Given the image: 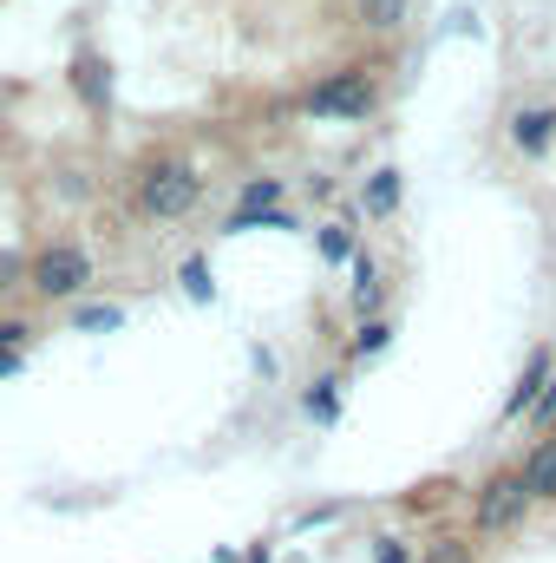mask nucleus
<instances>
[{
  "instance_id": "18",
  "label": "nucleus",
  "mask_w": 556,
  "mask_h": 563,
  "mask_svg": "<svg viewBox=\"0 0 556 563\" xmlns=\"http://www.w3.org/2000/svg\"><path fill=\"white\" fill-rule=\"evenodd\" d=\"M184 288H190V295H197V301H210V295H216V282H210V269H203V263H197V256H190V263H184Z\"/></svg>"
},
{
  "instance_id": "6",
  "label": "nucleus",
  "mask_w": 556,
  "mask_h": 563,
  "mask_svg": "<svg viewBox=\"0 0 556 563\" xmlns=\"http://www.w3.org/2000/svg\"><path fill=\"white\" fill-rule=\"evenodd\" d=\"M511 144H518L524 157H544L556 144V106H524V112L511 119Z\"/></svg>"
},
{
  "instance_id": "19",
  "label": "nucleus",
  "mask_w": 556,
  "mask_h": 563,
  "mask_svg": "<svg viewBox=\"0 0 556 563\" xmlns=\"http://www.w3.org/2000/svg\"><path fill=\"white\" fill-rule=\"evenodd\" d=\"M419 563H471V551H465L458 538H438V544H432V551H425Z\"/></svg>"
},
{
  "instance_id": "23",
  "label": "nucleus",
  "mask_w": 556,
  "mask_h": 563,
  "mask_svg": "<svg viewBox=\"0 0 556 563\" xmlns=\"http://www.w3.org/2000/svg\"><path fill=\"white\" fill-rule=\"evenodd\" d=\"M20 367H26V354H0V380H7V374H20Z\"/></svg>"
},
{
  "instance_id": "8",
  "label": "nucleus",
  "mask_w": 556,
  "mask_h": 563,
  "mask_svg": "<svg viewBox=\"0 0 556 563\" xmlns=\"http://www.w3.org/2000/svg\"><path fill=\"white\" fill-rule=\"evenodd\" d=\"M73 86L86 92V106H92V112H105V106H112V73H105V59H99V53H79V59H73Z\"/></svg>"
},
{
  "instance_id": "9",
  "label": "nucleus",
  "mask_w": 556,
  "mask_h": 563,
  "mask_svg": "<svg viewBox=\"0 0 556 563\" xmlns=\"http://www.w3.org/2000/svg\"><path fill=\"white\" fill-rule=\"evenodd\" d=\"M354 20L367 33H400L413 20V0H354Z\"/></svg>"
},
{
  "instance_id": "17",
  "label": "nucleus",
  "mask_w": 556,
  "mask_h": 563,
  "mask_svg": "<svg viewBox=\"0 0 556 563\" xmlns=\"http://www.w3.org/2000/svg\"><path fill=\"white\" fill-rule=\"evenodd\" d=\"M33 341V321H0V354H26Z\"/></svg>"
},
{
  "instance_id": "13",
  "label": "nucleus",
  "mask_w": 556,
  "mask_h": 563,
  "mask_svg": "<svg viewBox=\"0 0 556 563\" xmlns=\"http://www.w3.org/2000/svg\"><path fill=\"white\" fill-rule=\"evenodd\" d=\"M281 190H288L281 177H249V184H243V210H276Z\"/></svg>"
},
{
  "instance_id": "7",
  "label": "nucleus",
  "mask_w": 556,
  "mask_h": 563,
  "mask_svg": "<svg viewBox=\"0 0 556 563\" xmlns=\"http://www.w3.org/2000/svg\"><path fill=\"white\" fill-rule=\"evenodd\" d=\"M524 485H531L537 505H556V432H544V439L531 445V459H524Z\"/></svg>"
},
{
  "instance_id": "11",
  "label": "nucleus",
  "mask_w": 556,
  "mask_h": 563,
  "mask_svg": "<svg viewBox=\"0 0 556 563\" xmlns=\"http://www.w3.org/2000/svg\"><path fill=\"white\" fill-rule=\"evenodd\" d=\"M301 407H308V420L334 426V420H341V380H334V374H321V380L308 387V400H301Z\"/></svg>"
},
{
  "instance_id": "15",
  "label": "nucleus",
  "mask_w": 556,
  "mask_h": 563,
  "mask_svg": "<svg viewBox=\"0 0 556 563\" xmlns=\"http://www.w3.org/2000/svg\"><path fill=\"white\" fill-rule=\"evenodd\" d=\"M374 563H419V558H413V544H407V538L380 531V538H374Z\"/></svg>"
},
{
  "instance_id": "1",
  "label": "nucleus",
  "mask_w": 556,
  "mask_h": 563,
  "mask_svg": "<svg viewBox=\"0 0 556 563\" xmlns=\"http://www.w3.org/2000/svg\"><path fill=\"white\" fill-rule=\"evenodd\" d=\"M203 170L190 164V157H177V151H151L138 170H132V203H138V217L151 223H184L197 203H203Z\"/></svg>"
},
{
  "instance_id": "3",
  "label": "nucleus",
  "mask_w": 556,
  "mask_h": 563,
  "mask_svg": "<svg viewBox=\"0 0 556 563\" xmlns=\"http://www.w3.org/2000/svg\"><path fill=\"white\" fill-rule=\"evenodd\" d=\"M26 288H33V301H46V308L79 301V295L92 288V256H86L79 243H46V250H33V263H26Z\"/></svg>"
},
{
  "instance_id": "2",
  "label": "nucleus",
  "mask_w": 556,
  "mask_h": 563,
  "mask_svg": "<svg viewBox=\"0 0 556 563\" xmlns=\"http://www.w3.org/2000/svg\"><path fill=\"white\" fill-rule=\"evenodd\" d=\"M374 106H380V66L374 59H354L341 73H321L301 92V112L308 119H367Z\"/></svg>"
},
{
  "instance_id": "10",
  "label": "nucleus",
  "mask_w": 556,
  "mask_h": 563,
  "mask_svg": "<svg viewBox=\"0 0 556 563\" xmlns=\"http://www.w3.org/2000/svg\"><path fill=\"white\" fill-rule=\"evenodd\" d=\"M249 230H301V223H294V210H243V203H236V210H230V217H223V236H249Z\"/></svg>"
},
{
  "instance_id": "12",
  "label": "nucleus",
  "mask_w": 556,
  "mask_h": 563,
  "mask_svg": "<svg viewBox=\"0 0 556 563\" xmlns=\"http://www.w3.org/2000/svg\"><path fill=\"white\" fill-rule=\"evenodd\" d=\"M400 190H407V184H400V170H393V164H387V170H374V177H367V210H374V217L400 210Z\"/></svg>"
},
{
  "instance_id": "14",
  "label": "nucleus",
  "mask_w": 556,
  "mask_h": 563,
  "mask_svg": "<svg viewBox=\"0 0 556 563\" xmlns=\"http://www.w3.org/2000/svg\"><path fill=\"white\" fill-rule=\"evenodd\" d=\"M321 256L327 263H354V230L347 223H321Z\"/></svg>"
},
{
  "instance_id": "16",
  "label": "nucleus",
  "mask_w": 556,
  "mask_h": 563,
  "mask_svg": "<svg viewBox=\"0 0 556 563\" xmlns=\"http://www.w3.org/2000/svg\"><path fill=\"white\" fill-rule=\"evenodd\" d=\"M387 341H393V328H387V321H367V328L354 334V354H380Z\"/></svg>"
},
{
  "instance_id": "21",
  "label": "nucleus",
  "mask_w": 556,
  "mask_h": 563,
  "mask_svg": "<svg viewBox=\"0 0 556 563\" xmlns=\"http://www.w3.org/2000/svg\"><path fill=\"white\" fill-rule=\"evenodd\" d=\"M13 276L26 282V263H13V256H0V295H7V288H13Z\"/></svg>"
},
{
  "instance_id": "22",
  "label": "nucleus",
  "mask_w": 556,
  "mask_h": 563,
  "mask_svg": "<svg viewBox=\"0 0 556 563\" xmlns=\"http://www.w3.org/2000/svg\"><path fill=\"white\" fill-rule=\"evenodd\" d=\"M531 413H537V420H551V413H556V380H551V387H544V400H537Z\"/></svg>"
},
{
  "instance_id": "4",
  "label": "nucleus",
  "mask_w": 556,
  "mask_h": 563,
  "mask_svg": "<svg viewBox=\"0 0 556 563\" xmlns=\"http://www.w3.org/2000/svg\"><path fill=\"white\" fill-rule=\"evenodd\" d=\"M531 485H524V465L511 472V465H498L485 485H478V498H471V525H478V538H511L524 518H531Z\"/></svg>"
},
{
  "instance_id": "20",
  "label": "nucleus",
  "mask_w": 556,
  "mask_h": 563,
  "mask_svg": "<svg viewBox=\"0 0 556 563\" xmlns=\"http://www.w3.org/2000/svg\"><path fill=\"white\" fill-rule=\"evenodd\" d=\"M119 321H125L119 308H86V314H79V328H99V334H105V328H119Z\"/></svg>"
},
{
  "instance_id": "5",
  "label": "nucleus",
  "mask_w": 556,
  "mask_h": 563,
  "mask_svg": "<svg viewBox=\"0 0 556 563\" xmlns=\"http://www.w3.org/2000/svg\"><path fill=\"white\" fill-rule=\"evenodd\" d=\"M551 367H556V354L551 347H537L531 361H524V374H518V387L504 394V420H524L537 400H544V380H551Z\"/></svg>"
}]
</instances>
